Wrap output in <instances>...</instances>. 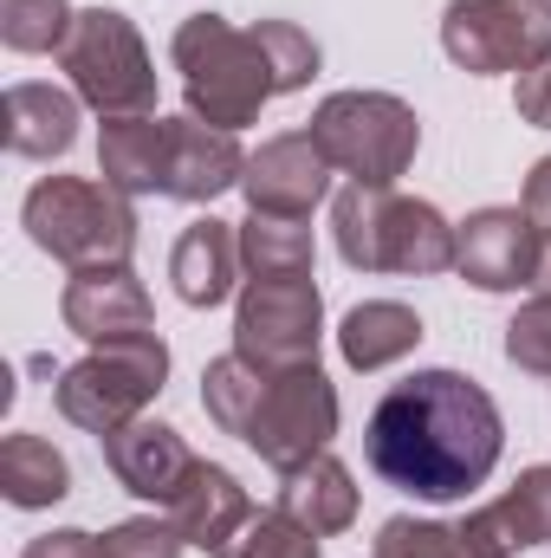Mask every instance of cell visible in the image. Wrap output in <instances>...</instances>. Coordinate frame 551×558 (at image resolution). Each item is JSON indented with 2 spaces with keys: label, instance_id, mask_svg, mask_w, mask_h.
Returning a JSON list of instances; mask_svg holds the SVG:
<instances>
[{
  "label": "cell",
  "instance_id": "1",
  "mask_svg": "<svg viewBox=\"0 0 551 558\" xmlns=\"http://www.w3.org/2000/svg\"><path fill=\"white\" fill-rule=\"evenodd\" d=\"M500 448H506L500 403L461 371H415L403 384H390L364 428L370 468L390 487L434 507L487 487V474L500 468Z\"/></svg>",
  "mask_w": 551,
  "mask_h": 558
},
{
  "label": "cell",
  "instance_id": "2",
  "mask_svg": "<svg viewBox=\"0 0 551 558\" xmlns=\"http://www.w3.org/2000/svg\"><path fill=\"white\" fill-rule=\"evenodd\" d=\"M169 59L182 72V98H188V118L215 124V131H241L254 124L267 105L279 98L273 59L260 46V33L234 26L228 13H188L169 39Z\"/></svg>",
  "mask_w": 551,
  "mask_h": 558
},
{
  "label": "cell",
  "instance_id": "3",
  "mask_svg": "<svg viewBox=\"0 0 551 558\" xmlns=\"http://www.w3.org/2000/svg\"><path fill=\"white\" fill-rule=\"evenodd\" d=\"M331 234H338V254L344 267L357 274H454V247L461 234L448 228V215L434 202H415V195H396V189H338L331 202Z\"/></svg>",
  "mask_w": 551,
  "mask_h": 558
},
{
  "label": "cell",
  "instance_id": "4",
  "mask_svg": "<svg viewBox=\"0 0 551 558\" xmlns=\"http://www.w3.org/2000/svg\"><path fill=\"white\" fill-rule=\"evenodd\" d=\"M20 221H26L33 247L72 274L131 267V254H137L131 195H118L111 182H91V175H39L20 202Z\"/></svg>",
  "mask_w": 551,
  "mask_h": 558
},
{
  "label": "cell",
  "instance_id": "5",
  "mask_svg": "<svg viewBox=\"0 0 551 558\" xmlns=\"http://www.w3.org/2000/svg\"><path fill=\"white\" fill-rule=\"evenodd\" d=\"M169 384V344L156 331L143 338H118V344H91V357L65 364L59 384H52V403L59 416L85 435H118L162 397Z\"/></svg>",
  "mask_w": 551,
  "mask_h": 558
},
{
  "label": "cell",
  "instance_id": "6",
  "mask_svg": "<svg viewBox=\"0 0 551 558\" xmlns=\"http://www.w3.org/2000/svg\"><path fill=\"white\" fill-rule=\"evenodd\" d=\"M311 143L338 175L364 189H396V175H409L421 149V118L396 92H331L311 111Z\"/></svg>",
  "mask_w": 551,
  "mask_h": 558
},
{
  "label": "cell",
  "instance_id": "7",
  "mask_svg": "<svg viewBox=\"0 0 551 558\" xmlns=\"http://www.w3.org/2000/svg\"><path fill=\"white\" fill-rule=\"evenodd\" d=\"M59 65L98 118H149L156 111V65L143 33L118 7H85L72 20V39L59 46Z\"/></svg>",
  "mask_w": 551,
  "mask_h": 558
},
{
  "label": "cell",
  "instance_id": "8",
  "mask_svg": "<svg viewBox=\"0 0 551 558\" xmlns=\"http://www.w3.org/2000/svg\"><path fill=\"white\" fill-rule=\"evenodd\" d=\"M441 52L474 78H519L551 59V0H448Z\"/></svg>",
  "mask_w": 551,
  "mask_h": 558
},
{
  "label": "cell",
  "instance_id": "9",
  "mask_svg": "<svg viewBox=\"0 0 551 558\" xmlns=\"http://www.w3.org/2000/svg\"><path fill=\"white\" fill-rule=\"evenodd\" d=\"M325 344V292L311 274L292 279H247L241 305H234V351L254 371H298L318 364Z\"/></svg>",
  "mask_w": 551,
  "mask_h": 558
},
{
  "label": "cell",
  "instance_id": "10",
  "mask_svg": "<svg viewBox=\"0 0 551 558\" xmlns=\"http://www.w3.org/2000/svg\"><path fill=\"white\" fill-rule=\"evenodd\" d=\"M338 435V390L318 364H298V371H267L260 384V403L247 416V448L267 461V468H298L311 454H325Z\"/></svg>",
  "mask_w": 551,
  "mask_h": 558
},
{
  "label": "cell",
  "instance_id": "11",
  "mask_svg": "<svg viewBox=\"0 0 551 558\" xmlns=\"http://www.w3.org/2000/svg\"><path fill=\"white\" fill-rule=\"evenodd\" d=\"M454 234H461L454 274L480 292H526L546 279V241H539L526 208H480Z\"/></svg>",
  "mask_w": 551,
  "mask_h": 558
},
{
  "label": "cell",
  "instance_id": "12",
  "mask_svg": "<svg viewBox=\"0 0 551 558\" xmlns=\"http://www.w3.org/2000/svg\"><path fill=\"white\" fill-rule=\"evenodd\" d=\"M331 162L325 149L311 143V131H285L267 137L247 156V175H241V195L254 215H285V221H311V208L331 195Z\"/></svg>",
  "mask_w": 551,
  "mask_h": 558
},
{
  "label": "cell",
  "instance_id": "13",
  "mask_svg": "<svg viewBox=\"0 0 551 558\" xmlns=\"http://www.w3.org/2000/svg\"><path fill=\"white\" fill-rule=\"evenodd\" d=\"M65 331H78L85 344H118V338H143L156 331V305L149 286L131 267H98V274H72L65 299H59Z\"/></svg>",
  "mask_w": 551,
  "mask_h": 558
},
{
  "label": "cell",
  "instance_id": "14",
  "mask_svg": "<svg viewBox=\"0 0 551 558\" xmlns=\"http://www.w3.org/2000/svg\"><path fill=\"white\" fill-rule=\"evenodd\" d=\"M247 149L234 131H215L201 118H169V162H162V195L169 202H215L241 189Z\"/></svg>",
  "mask_w": 551,
  "mask_h": 558
},
{
  "label": "cell",
  "instance_id": "15",
  "mask_svg": "<svg viewBox=\"0 0 551 558\" xmlns=\"http://www.w3.org/2000/svg\"><path fill=\"white\" fill-rule=\"evenodd\" d=\"M461 539L487 558H513V553H532V546H551V461L526 468L500 500H487L480 513H467Z\"/></svg>",
  "mask_w": 551,
  "mask_h": 558
},
{
  "label": "cell",
  "instance_id": "16",
  "mask_svg": "<svg viewBox=\"0 0 551 558\" xmlns=\"http://www.w3.org/2000/svg\"><path fill=\"white\" fill-rule=\"evenodd\" d=\"M105 468L118 474V487H124V494H137V500H156V507H169V500H175V487L188 481L195 454H188V441H182V435H175L169 422L137 416L131 428L105 435Z\"/></svg>",
  "mask_w": 551,
  "mask_h": 558
},
{
  "label": "cell",
  "instance_id": "17",
  "mask_svg": "<svg viewBox=\"0 0 551 558\" xmlns=\"http://www.w3.org/2000/svg\"><path fill=\"white\" fill-rule=\"evenodd\" d=\"M169 520H175V533L195 546V553H228V539L254 520V500H247V487L221 468V461H201L195 454V468H188V481L175 487V500L162 507Z\"/></svg>",
  "mask_w": 551,
  "mask_h": 558
},
{
  "label": "cell",
  "instance_id": "18",
  "mask_svg": "<svg viewBox=\"0 0 551 558\" xmlns=\"http://www.w3.org/2000/svg\"><path fill=\"white\" fill-rule=\"evenodd\" d=\"M169 279H175V299L195 305V312H215L234 279H241V228L234 221H188L175 254H169Z\"/></svg>",
  "mask_w": 551,
  "mask_h": 558
},
{
  "label": "cell",
  "instance_id": "19",
  "mask_svg": "<svg viewBox=\"0 0 551 558\" xmlns=\"http://www.w3.org/2000/svg\"><path fill=\"white\" fill-rule=\"evenodd\" d=\"M0 124H7V149L26 156V162H52L78 143V92H59V85H7L0 98Z\"/></svg>",
  "mask_w": 551,
  "mask_h": 558
},
{
  "label": "cell",
  "instance_id": "20",
  "mask_svg": "<svg viewBox=\"0 0 551 558\" xmlns=\"http://www.w3.org/2000/svg\"><path fill=\"white\" fill-rule=\"evenodd\" d=\"M279 513L298 520V526H311L318 539L344 533L357 520V481H351V468L331 448L311 454V461H298V468H285L279 474Z\"/></svg>",
  "mask_w": 551,
  "mask_h": 558
},
{
  "label": "cell",
  "instance_id": "21",
  "mask_svg": "<svg viewBox=\"0 0 551 558\" xmlns=\"http://www.w3.org/2000/svg\"><path fill=\"white\" fill-rule=\"evenodd\" d=\"M162 162H169V118H105L98 131V175L118 195H162Z\"/></svg>",
  "mask_w": 551,
  "mask_h": 558
},
{
  "label": "cell",
  "instance_id": "22",
  "mask_svg": "<svg viewBox=\"0 0 551 558\" xmlns=\"http://www.w3.org/2000/svg\"><path fill=\"white\" fill-rule=\"evenodd\" d=\"M415 344H421V318L403 299H364L338 325V351H344L351 371H383V364L409 357Z\"/></svg>",
  "mask_w": 551,
  "mask_h": 558
},
{
  "label": "cell",
  "instance_id": "23",
  "mask_svg": "<svg viewBox=\"0 0 551 558\" xmlns=\"http://www.w3.org/2000/svg\"><path fill=\"white\" fill-rule=\"evenodd\" d=\"M0 494H7V507H20V513L59 507V500L72 494V468H65V454H59L46 435L13 428V435L0 441Z\"/></svg>",
  "mask_w": 551,
  "mask_h": 558
},
{
  "label": "cell",
  "instance_id": "24",
  "mask_svg": "<svg viewBox=\"0 0 551 558\" xmlns=\"http://www.w3.org/2000/svg\"><path fill=\"white\" fill-rule=\"evenodd\" d=\"M318 260V241L305 221H285V215H247L241 221V267L247 279H292L311 274Z\"/></svg>",
  "mask_w": 551,
  "mask_h": 558
},
{
  "label": "cell",
  "instance_id": "25",
  "mask_svg": "<svg viewBox=\"0 0 551 558\" xmlns=\"http://www.w3.org/2000/svg\"><path fill=\"white\" fill-rule=\"evenodd\" d=\"M260 384H267V371H254L241 351L215 357V364L201 371V410H208V422H215L221 435H247V416H254V403H260Z\"/></svg>",
  "mask_w": 551,
  "mask_h": 558
},
{
  "label": "cell",
  "instance_id": "26",
  "mask_svg": "<svg viewBox=\"0 0 551 558\" xmlns=\"http://www.w3.org/2000/svg\"><path fill=\"white\" fill-rule=\"evenodd\" d=\"M72 0H0V39L7 52H59L72 39Z\"/></svg>",
  "mask_w": 551,
  "mask_h": 558
},
{
  "label": "cell",
  "instance_id": "27",
  "mask_svg": "<svg viewBox=\"0 0 551 558\" xmlns=\"http://www.w3.org/2000/svg\"><path fill=\"white\" fill-rule=\"evenodd\" d=\"M377 558H487V553H474V546L461 539V526L396 513V520L377 526Z\"/></svg>",
  "mask_w": 551,
  "mask_h": 558
},
{
  "label": "cell",
  "instance_id": "28",
  "mask_svg": "<svg viewBox=\"0 0 551 558\" xmlns=\"http://www.w3.org/2000/svg\"><path fill=\"white\" fill-rule=\"evenodd\" d=\"M221 558H325V553H318V533H311V526L285 520L273 507V513H254V520L228 539Z\"/></svg>",
  "mask_w": 551,
  "mask_h": 558
},
{
  "label": "cell",
  "instance_id": "29",
  "mask_svg": "<svg viewBox=\"0 0 551 558\" xmlns=\"http://www.w3.org/2000/svg\"><path fill=\"white\" fill-rule=\"evenodd\" d=\"M254 33H260V46H267V59H273L279 92H305V85L318 78V39H311L305 26H292V20H260Z\"/></svg>",
  "mask_w": 551,
  "mask_h": 558
},
{
  "label": "cell",
  "instance_id": "30",
  "mask_svg": "<svg viewBox=\"0 0 551 558\" xmlns=\"http://www.w3.org/2000/svg\"><path fill=\"white\" fill-rule=\"evenodd\" d=\"M506 357H513L526 377H546L551 384V292H532V299L506 318Z\"/></svg>",
  "mask_w": 551,
  "mask_h": 558
},
{
  "label": "cell",
  "instance_id": "31",
  "mask_svg": "<svg viewBox=\"0 0 551 558\" xmlns=\"http://www.w3.org/2000/svg\"><path fill=\"white\" fill-rule=\"evenodd\" d=\"M182 546H188V539L175 533L169 513H162V520H156V513H149V520H118V526L98 539L105 558H182Z\"/></svg>",
  "mask_w": 551,
  "mask_h": 558
},
{
  "label": "cell",
  "instance_id": "32",
  "mask_svg": "<svg viewBox=\"0 0 551 558\" xmlns=\"http://www.w3.org/2000/svg\"><path fill=\"white\" fill-rule=\"evenodd\" d=\"M513 111H519V124L551 131V59L546 65H532V72H519V85H513Z\"/></svg>",
  "mask_w": 551,
  "mask_h": 558
},
{
  "label": "cell",
  "instance_id": "33",
  "mask_svg": "<svg viewBox=\"0 0 551 558\" xmlns=\"http://www.w3.org/2000/svg\"><path fill=\"white\" fill-rule=\"evenodd\" d=\"M519 208L532 215V228H539V241H546V279H539V286L551 292V156L532 162V175H526V202H519Z\"/></svg>",
  "mask_w": 551,
  "mask_h": 558
},
{
  "label": "cell",
  "instance_id": "34",
  "mask_svg": "<svg viewBox=\"0 0 551 558\" xmlns=\"http://www.w3.org/2000/svg\"><path fill=\"white\" fill-rule=\"evenodd\" d=\"M20 558H105V553H98V539H91V533L59 526V533H39V539H33Z\"/></svg>",
  "mask_w": 551,
  "mask_h": 558
}]
</instances>
